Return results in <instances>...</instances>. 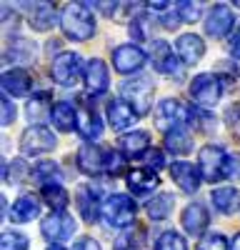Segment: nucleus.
Here are the masks:
<instances>
[{"mask_svg":"<svg viewBox=\"0 0 240 250\" xmlns=\"http://www.w3.org/2000/svg\"><path fill=\"white\" fill-rule=\"evenodd\" d=\"M228 158L230 155H225V150L220 145H213V143L203 145L198 153V168L203 173V180L218 183V180L228 178Z\"/></svg>","mask_w":240,"mask_h":250,"instance_id":"3","label":"nucleus"},{"mask_svg":"<svg viewBox=\"0 0 240 250\" xmlns=\"http://www.w3.org/2000/svg\"><path fill=\"white\" fill-rule=\"evenodd\" d=\"M48 250H65V248H60V245H50Z\"/></svg>","mask_w":240,"mask_h":250,"instance_id":"49","label":"nucleus"},{"mask_svg":"<svg viewBox=\"0 0 240 250\" xmlns=\"http://www.w3.org/2000/svg\"><path fill=\"white\" fill-rule=\"evenodd\" d=\"M30 175L38 180V185L43 188V185H55L63 180V175H60V168L53 163V160H40L35 163V168L30 170Z\"/></svg>","mask_w":240,"mask_h":250,"instance_id":"32","label":"nucleus"},{"mask_svg":"<svg viewBox=\"0 0 240 250\" xmlns=\"http://www.w3.org/2000/svg\"><path fill=\"white\" fill-rule=\"evenodd\" d=\"M33 43L30 40H25V38H13L10 40V48L5 50V58H15V60H20V62H25V60H30L33 58Z\"/></svg>","mask_w":240,"mask_h":250,"instance_id":"35","label":"nucleus"},{"mask_svg":"<svg viewBox=\"0 0 240 250\" xmlns=\"http://www.w3.org/2000/svg\"><path fill=\"white\" fill-rule=\"evenodd\" d=\"M155 250H188V243H185V238L180 235V233H175V230H165L163 235L158 238Z\"/></svg>","mask_w":240,"mask_h":250,"instance_id":"37","label":"nucleus"},{"mask_svg":"<svg viewBox=\"0 0 240 250\" xmlns=\"http://www.w3.org/2000/svg\"><path fill=\"white\" fill-rule=\"evenodd\" d=\"M100 213H103V218L113 228H130L135 223V215H138V203L125 193H113L103 200Z\"/></svg>","mask_w":240,"mask_h":250,"instance_id":"2","label":"nucleus"},{"mask_svg":"<svg viewBox=\"0 0 240 250\" xmlns=\"http://www.w3.org/2000/svg\"><path fill=\"white\" fill-rule=\"evenodd\" d=\"M203 23H205V33L210 38H225L233 30V25H235V15H233V10L228 5L218 3V5H213L208 10Z\"/></svg>","mask_w":240,"mask_h":250,"instance_id":"13","label":"nucleus"},{"mask_svg":"<svg viewBox=\"0 0 240 250\" xmlns=\"http://www.w3.org/2000/svg\"><path fill=\"white\" fill-rule=\"evenodd\" d=\"M38 213H40V198L33 195V193H23L20 198H15L10 215H13L15 223H30V220L38 218Z\"/></svg>","mask_w":240,"mask_h":250,"instance_id":"25","label":"nucleus"},{"mask_svg":"<svg viewBox=\"0 0 240 250\" xmlns=\"http://www.w3.org/2000/svg\"><path fill=\"white\" fill-rule=\"evenodd\" d=\"M170 175H173L175 185H178L183 193H188V195L198 193L200 180H203V173H200V168H195V165L188 163V160L173 163V165H170Z\"/></svg>","mask_w":240,"mask_h":250,"instance_id":"15","label":"nucleus"},{"mask_svg":"<svg viewBox=\"0 0 240 250\" xmlns=\"http://www.w3.org/2000/svg\"><path fill=\"white\" fill-rule=\"evenodd\" d=\"M55 145H58V140L45 125H30L23 133V138H20V150H23V155H43V153L55 150Z\"/></svg>","mask_w":240,"mask_h":250,"instance_id":"8","label":"nucleus"},{"mask_svg":"<svg viewBox=\"0 0 240 250\" xmlns=\"http://www.w3.org/2000/svg\"><path fill=\"white\" fill-rule=\"evenodd\" d=\"M173 205H175V195H173V193H160V195L150 198V203H148L145 210H148L150 220L160 223V220H168V215H170V210H173Z\"/></svg>","mask_w":240,"mask_h":250,"instance_id":"30","label":"nucleus"},{"mask_svg":"<svg viewBox=\"0 0 240 250\" xmlns=\"http://www.w3.org/2000/svg\"><path fill=\"white\" fill-rule=\"evenodd\" d=\"M225 120H228L230 128H238L240 125V105H230L228 113H225Z\"/></svg>","mask_w":240,"mask_h":250,"instance_id":"43","label":"nucleus"},{"mask_svg":"<svg viewBox=\"0 0 240 250\" xmlns=\"http://www.w3.org/2000/svg\"><path fill=\"white\" fill-rule=\"evenodd\" d=\"M208 223H210V215L203 203H190L183 210V228L190 235H200L208 228Z\"/></svg>","mask_w":240,"mask_h":250,"instance_id":"24","label":"nucleus"},{"mask_svg":"<svg viewBox=\"0 0 240 250\" xmlns=\"http://www.w3.org/2000/svg\"><path fill=\"white\" fill-rule=\"evenodd\" d=\"M230 50H233V58H235V65H240V25H238V30L230 40Z\"/></svg>","mask_w":240,"mask_h":250,"instance_id":"45","label":"nucleus"},{"mask_svg":"<svg viewBox=\"0 0 240 250\" xmlns=\"http://www.w3.org/2000/svg\"><path fill=\"white\" fill-rule=\"evenodd\" d=\"M210 200H213V205H215L218 213L233 215L238 208H240V190H235V188H230V185L215 188V190L210 193Z\"/></svg>","mask_w":240,"mask_h":250,"instance_id":"27","label":"nucleus"},{"mask_svg":"<svg viewBox=\"0 0 240 250\" xmlns=\"http://www.w3.org/2000/svg\"><path fill=\"white\" fill-rule=\"evenodd\" d=\"M123 95L125 100L130 103V108L138 113V115H145L153 105V95H155V83L148 78V75H138V78H130L125 85H123Z\"/></svg>","mask_w":240,"mask_h":250,"instance_id":"5","label":"nucleus"},{"mask_svg":"<svg viewBox=\"0 0 240 250\" xmlns=\"http://www.w3.org/2000/svg\"><path fill=\"white\" fill-rule=\"evenodd\" d=\"M185 123H188V108H183L178 100L165 98L158 103V108H155V128L158 130H163L168 135L175 128H183Z\"/></svg>","mask_w":240,"mask_h":250,"instance_id":"7","label":"nucleus"},{"mask_svg":"<svg viewBox=\"0 0 240 250\" xmlns=\"http://www.w3.org/2000/svg\"><path fill=\"white\" fill-rule=\"evenodd\" d=\"M3 250H28V238L23 233L8 230L3 233Z\"/></svg>","mask_w":240,"mask_h":250,"instance_id":"39","label":"nucleus"},{"mask_svg":"<svg viewBox=\"0 0 240 250\" xmlns=\"http://www.w3.org/2000/svg\"><path fill=\"white\" fill-rule=\"evenodd\" d=\"M3 88H5V95H15V98H23L30 93L33 88V78L25 68H13V70H5L3 75Z\"/></svg>","mask_w":240,"mask_h":250,"instance_id":"22","label":"nucleus"},{"mask_svg":"<svg viewBox=\"0 0 240 250\" xmlns=\"http://www.w3.org/2000/svg\"><path fill=\"white\" fill-rule=\"evenodd\" d=\"M118 148L125 158H143L148 150H150V133L145 130H133V133H125L123 138L118 140Z\"/></svg>","mask_w":240,"mask_h":250,"instance_id":"19","label":"nucleus"},{"mask_svg":"<svg viewBox=\"0 0 240 250\" xmlns=\"http://www.w3.org/2000/svg\"><path fill=\"white\" fill-rule=\"evenodd\" d=\"M50 120H53V125H55L60 133H73L78 128V110L70 105V103L60 100V103H55V105H53Z\"/></svg>","mask_w":240,"mask_h":250,"instance_id":"26","label":"nucleus"},{"mask_svg":"<svg viewBox=\"0 0 240 250\" xmlns=\"http://www.w3.org/2000/svg\"><path fill=\"white\" fill-rule=\"evenodd\" d=\"M228 178H240V155L228 158Z\"/></svg>","mask_w":240,"mask_h":250,"instance_id":"44","label":"nucleus"},{"mask_svg":"<svg viewBox=\"0 0 240 250\" xmlns=\"http://www.w3.org/2000/svg\"><path fill=\"white\" fill-rule=\"evenodd\" d=\"M75 230H78V223L68 213H50L43 223H40V233H43V238L55 243V245L68 240V238H73Z\"/></svg>","mask_w":240,"mask_h":250,"instance_id":"9","label":"nucleus"},{"mask_svg":"<svg viewBox=\"0 0 240 250\" xmlns=\"http://www.w3.org/2000/svg\"><path fill=\"white\" fill-rule=\"evenodd\" d=\"M143 240H145V230L140 225H130L120 233L113 243V250H143Z\"/></svg>","mask_w":240,"mask_h":250,"instance_id":"29","label":"nucleus"},{"mask_svg":"<svg viewBox=\"0 0 240 250\" xmlns=\"http://www.w3.org/2000/svg\"><path fill=\"white\" fill-rule=\"evenodd\" d=\"M133 23H130V38L133 40H150V33H153V25H155V20L145 13H140L135 18H130Z\"/></svg>","mask_w":240,"mask_h":250,"instance_id":"34","label":"nucleus"},{"mask_svg":"<svg viewBox=\"0 0 240 250\" xmlns=\"http://www.w3.org/2000/svg\"><path fill=\"white\" fill-rule=\"evenodd\" d=\"M15 115H18V110L13 105V100L8 95H3V125H10L15 120Z\"/></svg>","mask_w":240,"mask_h":250,"instance_id":"42","label":"nucleus"},{"mask_svg":"<svg viewBox=\"0 0 240 250\" xmlns=\"http://www.w3.org/2000/svg\"><path fill=\"white\" fill-rule=\"evenodd\" d=\"M195 250H228V240H225V235H220V233H210V235H205L203 240L198 243Z\"/></svg>","mask_w":240,"mask_h":250,"instance_id":"40","label":"nucleus"},{"mask_svg":"<svg viewBox=\"0 0 240 250\" xmlns=\"http://www.w3.org/2000/svg\"><path fill=\"white\" fill-rule=\"evenodd\" d=\"M165 148L175 155H188L193 150V135L188 133V128H175L165 135Z\"/></svg>","mask_w":240,"mask_h":250,"instance_id":"28","label":"nucleus"},{"mask_svg":"<svg viewBox=\"0 0 240 250\" xmlns=\"http://www.w3.org/2000/svg\"><path fill=\"white\" fill-rule=\"evenodd\" d=\"M78 133L85 140H98L103 135V120L98 115L95 103L88 100L85 95L78 98Z\"/></svg>","mask_w":240,"mask_h":250,"instance_id":"10","label":"nucleus"},{"mask_svg":"<svg viewBox=\"0 0 240 250\" xmlns=\"http://www.w3.org/2000/svg\"><path fill=\"white\" fill-rule=\"evenodd\" d=\"M115 153L108 148H100L95 143H85L78 150V168L85 175H100V173H110Z\"/></svg>","mask_w":240,"mask_h":250,"instance_id":"4","label":"nucleus"},{"mask_svg":"<svg viewBox=\"0 0 240 250\" xmlns=\"http://www.w3.org/2000/svg\"><path fill=\"white\" fill-rule=\"evenodd\" d=\"M138 113L130 108V103L128 100H110L108 103V120H110V128L113 130H125L130 128V125L135 123Z\"/></svg>","mask_w":240,"mask_h":250,"instance_id":"21","label":"nucleus"},{"mask_svg":"<svg viewBox=\"0 0 240 250\" xmlns=\"http://www.w3.org/2000/svg\"><path fill=\"white\" fill-rule=\"evenodd\" d=\"M143 160H145V168H150V170H160V168H165V155H163V150H148L145 155H143Z\"/></svg>","mask_w":240,"mask_h":250,"instance_id":"41","label":"nucleus"},{"mask_svg":"<svg viewBox=\"0 0 240 250\" xmlns=\"http://www.w3.org/2000/svg\"><path fill=\"white\" fill-rule=\"evenodd\" d=\"M230 250H240V233H235V238L230 243Z\"/></svg>","mask_w":240,"mask_h":250,"instance_id":"48","label":"nucleus"},{"mask_svg":"<svg viewBox=\"0 0 240 250\" xmlns=\"http://www.w3.org/2000/svg\"><path fill=\"white\" fill-rule=\"evenodd\" d=\"M190 95L195 100V105L213 108V105H218L220 95H223V83H220V78L213 75V73H200L190 83Z\"/></svg>","mask_w":240,"mask_h":250,"instance_id":"6","label":"nucleus"},{"mask_svg":"<svg viewBox=\"0 0 240 250\" xmlns=\"http://www.w3.org/2000/svg\"><path fill=\"white\" fill-rule=\"evenodd\" d=\"M40 198H43L55 213H63L65 205H68V190L63 188V183H55V185H43L40 188Z\"/></svg>","mask_w":240,"mask_h":250,"instance_id":"31","label":"nucleus"},{"mask_svg":"<svg viewBox=\"0 0 240 250\" xmlns=\"http://www.w3.org/2000/svg\"><path fill=\"white\" fill-rule=\"evenodd\" d=\"M150 62H153V68L158 73H163V75H173V78L183 75V68H180L178 60H175V50L165 43V40H153Z\"/></svg>","mask_w":240,"mask_h":250,"instance_id":"12","label":"nucleus"},{"mask_svg":"<svg viewBox=\"0 0 240 250\" xmlns=\"http://www.w3.org/2000/svg\"><path fill=\"white\" fill-rule=\"evenodd\" d=\"M75 205H78V213L85 223H95L98 218V193H95V185H80L78 193H75Z\"/></svg>","mask_w":240,"mask_h":250,"instance_id":"23","label":"nucleus"},{"mask_svg":"<svg viewBox=\"0 0 240 250\" xmlns=\"http://www.w3.org/2000/svg\"><path fill=\"white\" fill-rule=\"evenodd\" d=\"M108 85H110V75H108L105 62L100 58L88 60V65H85V88H88V93L100 95V93L108 90Z\"/></svg>","mask_w":240,"mask_h":250,"instance_id":"18","label":"nucleus"},{"mask_svg":"<svg viewBox=\"0 0 240 250\" xmlns=\"http://www.w3.org/2000/svg\"><path fill=\"white\" fill-rule=\"evenodd\" d=\"M73 250H100V245H98V240H93V238H80Z\"/></svg>","mask_w":240,"mask_h":250,"instance_id":"46","label":"nucleus"},{"mask_svg":"<svg viewBox=\"0 0 240 250\" xmlns=\"http://www.w3.org/2000/svg\"><path fill=\"white\" fill-rule=\"evenodd\" d=\"M163 20H165V23H163V28H168V30H175V28H178L180 23H183V20L178 18V13H175V10H173L170 15H165Z\"/></svg>","mask_w":240,"mask_h":250,"instance_id":"47","label":"nucleus"},{"mask_svg":"<svg viewBox=\"0 0 240 250\" xmlns=\"http://www.w3.org/2000/svg\"><path fill=\"white\" fill-rule=\"evenodd\" d=\"M175 13L183 23H195V20L200 18V13H203V5L200 3H178Z\"/></svg>","mask_w":240,"mask_h":250,"instance_id":"38","label":"nucleus"},{"mask_svg":"<svg viewBox=\"0 0 240 250\" xmlns=\"http://www.w3.org/2000/svg\"><path fill=\"white\" fill-rule=\"evenodd\" d=\"M175 55L183 60V65H193V62H200L205 55V40L195 35V33H185L175 40Z\"/></svg>","mask_w":240,"mask_h":250,"instance_id":"16","label":"nucleus"},{"mask_svg":"<svg viewBox=\"0 0 240 250\" xmlns=\"http://www.w3.org/2000/svg\"><path fill=\"white\" fill-rule=\"evenodd\" d=\"M50 113H53V105H50V93L48 90H43V93H38V95L30 98V103H28V118L35 125H40V120H43L45 115H50Z\"/></svg>","mask_w":240,"mask_h":250,"instance_id":"33","label":"nucleus"},{"mask_svg":"<svg viewBox=\"0 0 240 250\" xmlns=\"http://www.w3.org/2000/svg\"><path fill=\"white\" fill-rule=\"evenodd\" d=\"M25 13H28L30 28L38 33H48L58 20V13L50 3H30V5H25Z\"/></svg>","mask_w":240,"mask_h":250,"instance_id":"17","label":"nucleus"},{"mask_svg":"<svg viewBox=\"0 0 240 250\" xmlns=\"http://www.w3.org/2000/svg\"><path fill=\"white\" fill-rule=\"evenodd\" d=\"M80 60L83 58H80L78 53H70V50L53 58V68L50 70H53V78H55L58 85H65V88L75 85V80L80 78V65H83Z\"/></svg>","mask_w":240,"mask_h":250,"instance_id":"11","label":"nucleus"},{"mask_svg":"<svg viewBox=\"0 0 240 250\" xmlns=\"http://www.w3.org/2000/svg\"><path fill=\"white\" fill-rule=\"evenodd\" d=\"M60 25H63V33L70 40H90L95 33V20L88 5L83 3H68L60 13Z\"/></svg>","mask_w":240,"mask_h":250,"instance_id":"1","label":"nucleus"},{"mask_svg":"<svg viewBox=\"0 0 240 250\" xmlns=\"http://www.w3.org/2000/svg\"><path fill=\"white\" fill-rule=\"evenodd\" d=\"M125 178H128L130 193H135V195H148V193H153L155 188L160 185L158 173L150 170V168H135V170H130Z\"/></svg>","mask_w":240,"mask_h":250,"instance_id":"20","label":"nucleus"},{"mask_svg":"<svg viewBox=\"0 0 240 250\" xmlns=\"http://www.w3.org/2000/svg\"><path fill=\"white\" fill-rule=\"evenodd\" d=\"M143 65H145V53L140 50L138 45L128 43V45H118V48L113 50V68H115L118 73L128 75V73L140 70Z\"/></svg>","mask_w":240,"mask_h":250,"instance_id":"14","label":"nucleus"},{"mask_svg":"<svg viewBox=\"0 0 240 250\" xmlns=\"http://www.w3.org/2000/svg\"><path fill=\"white\" fill-rule=\"evenodd\" d=\"M188 123L193 125L195 130H203V133H213L215 130V120L213 115L198 110V108H188Z\"/></svg>","mask_w":240,"mask_h":250,"instance_id":"36","label":"nucleus"}]
</instances>
